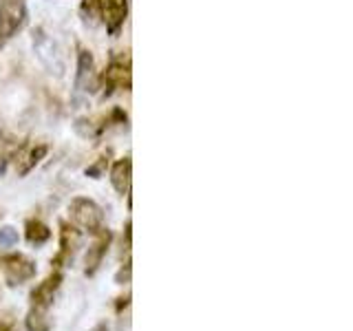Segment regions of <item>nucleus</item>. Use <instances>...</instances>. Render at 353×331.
I'll list each match as a JSON object with an SVG mask.
<instances>
[{
    "instance_id": "f257e3e1",
    "label": "nucleus",
    "mask_w": 353,
    "mask_h": 331,
    "mask_svg": "<svg viewBox=\"0 0 353 331\" xmlns=\"http://www.w3.org/2000/svg\"><path fill=\"white\" fill-rule=\"evenodd\" d=\"M69 214L71 221L82 228L88 234H97L99 230L104 228V214H102V208H99L93 199H86V197H75L71 205H69Z\"/></svg>"
},
{
    "instance_id": "f03ea898",
    "label": "nucleus",
    "mask_w": 353,
    "mask_h": 331,
    "mask_svg": "<svg viewBox=\"0 0 353 331\" xmlns=\"http://www.w3.org/2000/svg\"><path fill=\"white\" fill-rule=\"evenodd\" d=\"M27 22L25 0H0V44L11 40Z\"/></svg>"
},
{
    "instance_id": "7ed1b4c3",
    "label": "nucleus",
    "mask_w": 353,
    "mask_h": 331,
    "mask_svg": "<svg viewBox=\"0 0 353 331\" xmlns=\"http://www.w3.org/2000/svg\"><path fill=\"white\" fill-rule=\"evenodd\" d=\"M97 82H102L104 95H110L115 91H128L130 88V64L124 60H115L106 66L102 77H97Z\"/></svg>"
},
{
    "instance_id": "20e7f679",
    "label": "nucleus",
    "mask_w": 353,
    "mask_h": 331,
    "mask_svg": "<svg viewBox=\"0 0 353 331\" xmlns=\"http://www.w3.org/2000/svg\"><path fill=\"white\" fill-rule=\"evenodd\" d=\"M3 272L7 283L11 287H16L36 276V263L22 257V254H9V257L3 259Z\"/></svg>"
},
{
    "instance_id": "39448f33",
    "label": "nucleus",
    "mask_w": 353,
    "mask_h": 331,
    "mask_svg": "<svg viewBox=\"0 0 353 331\" xmlns=\"http://www.w3.org/2000/svg\"><path fill=\"white\" fill-rule=\"evenodd\" d=\"M60 283H62V272L55 270L51 276H47V279H44L36 290L31 292V307L42 309V312H49V307L53 305L55 292L60 290Z\"/></svg>"
},
{
    "instance_id": "423d86ee",
    "label": "nucleus",
    "mask_w": 353,
    "mask_h": 331,
    "mask_svg": "<svg viewBox=\"0 0 353 331\" xmlns=\"http://www.w3.org/2000/svg\"><path fill=\"white\" fill-rule=\"evenodd\" d=\"M97 73H95V60L91 51L80 49V55H77V75H75V86L77 91L84 93H93L97 88Z\"/></svg>"
},
{
    "instance_id": "0eeeda50",
    "label": "nucleus",
    "mask_w": 353,
    "mask_h": 331,
    "mask_svg": "<svg viewBox=\"0 0 353 331\" xmlns=\"http://www.w3.org/2000/svg\"><path fill=\"white\" fill-rule=\"evenodd\" d=\"M93 237H95V241L91 243V248H88L86 259H84V263H86V268H84L86 276H93V274L99 270V265H102L104 257L108 254L110 239H113V234H110V232H108L106 228H102V230H99L97 234H93Z\"/></svg>"
},
{
    "instance_id": "6e6552de",
    "label": "nucleus",
    "mask_w": 353,
    "mask_h": 331,
    "mask_svg": "<svg viewBox=\"0 0 353 331\" xmlns=\"http://www.w3.org/2000/svg\"><path fill=\"white\" fill-rule=\"evenodd\" d=\"M128 16L126 0H102V20L106 22V29L110 33H117Z\"/></svg>"
},
{
    "instance_id": "1a4fd4ad",
    "label": "nucleus",
    "mask_w": 353,
    "mask_h": 331,
    "mask_svg": "<svg viewBox=\"0 0 353 331\" xmlns=\"http://www.w3.org/2000/svg\"><path fill=\"white\" fill-rule=\"evenodd\" d=\"M130 181H132V161L130 157L117 159L110 168V183L119 192V194H128L130 192Z\"/></svg>"
},
{
    "instance_id": "9d476101",
    "label": "nucleus",
    "mask_w": 353,
    "mask_h": 331,
    "mask_svg": "<svg viewBox=\"0 0 353 331\" xmlns=\"http://www.w3.org/2000/svg\"><path fill=\"white\" fill-rule=\"evenodd\" d=\"M44 154H47V146H44V143H40V146H31V148H22V150H18V154H16V168H18V174H20V177L29 174V172L42 161Z\"/></svg>"
},
{
    "instance_id": "9b49d317",
    "label": "nucleus",
    "mask_w": 353,
    "mask_h": 331,
    "mask_svg": "<svg viewBox=\"0 0 353 331\" xmlns=\"http://www.w3.org/2000/svg\"><path fill=\"white\" fill-rule=\"evenodd\" d=\"M77 243H80V234H77V230L62 223V234H60V254L58 259H55V265H60L62 261H71L73 254H75V248Z\"/></svg>"
},
{
    "instance_id": "f8f14e48",
    "label": "nucleus",
    "mask_w": 353,
    "mask_h": 331,
    "mask_svg": "<svg viewBox=\"0 0 353 331\" xmlns=\"http://www.w3.org/2000/svg\"><path fill=\"white\" fill-rule=\"evenodd\" d=\"M25 234H27V241L33 243V245H42V243H47L51 239V230L49 225H44L40 219H31L27 221Z\"/></svg>"
},
{
    "instance_id": "ddd939ff",
    "label": "nucleus",
    "mask_w": 353,
    "mask_h": 331,
    "mask_svg": "<svg viewBox=\"0 0 353 331\" xmlns=\"http://www.w3.org/2000/svg\"><path fill=\"white\" fill-rule=\"evenodd\" d=\"M80 9L88 27H97L102 22V0H82Z\"/></svg>"
},
{
    "instance_id": "4468645a",
    "label": "nucleus",
    "mask_w": 353,
    "mask_h": 331,
    "mask_svg": "<svg viewBox=\"0 0 353 331\" xmlns=\"http://www.w3.org/2000/svg\"><path fill=\"white\" fill-rule=\"evenodd\" d=\"M27 331H51V320L49 314L42 312V309H33L27 314Z\"/></svg>"
},
{
    "instance_id": "2eb2a0df",
    "label": "nucleus",
    "mask_w": 353,
    "mask_h": 331,
    "mask_svg": "<svg viewBox=\"0 0 353 331\" xmlns=\"http://www.w3.org/2000/svg\"><path fill=\"white\" fill-rule=\"evenodd\" d=\"M18 243V230L11 228V225H5L0 228V248H14Z\"/></svg>"
},
{
    "instance_id": "dca6fc26",
    "label": "nucleus",
    "mask_w": 353,
    "mask_h": 331,
    "mask_svg": "<svg viewBox=\"0 0 353 331\" xmlns=\"http://www.w3.org/2000/svg\"><path fill=\"white\" fill-rule=\"evenodd\" d=\"M130 272H132V263H130V259H128L124 268H121V270L117 272V276H115V283H117V285L130 283Z\"/></svg>"
},
{
    "instance_id": "f3484780",
    "label": "nucleus",
    "mask_w": 353,
    "mask_h": 331,
    "mask_svg": "<svg viewBox=\"0 0 353 331\" xmlns=\"http://www.w3.org/2000/svg\"><path fill=\"white\" fill-rule=\"evenodd\" d=\"M106 166H108V159H106V157H102V159H99L95 166H91V168H86V174H88V177H95V179H97V177L102 174V170L106 168Z\"/></svg>"
},
{
    "instance_id": "a211bd4d",
    "label": "nucleus",
    "mask_w": 353,
    "mask_h": 331,
    "mask_svg": "<svg viewBox=\"0 0 353 331\" xmlns=\"http://www.w3.org/2000/svg\"><path fill=\"white\" fill-rule=\"evenodd\" d=\"M0 331H14V329H11L7 323H3V320H0Z\"/></svg>"
}]
</instances>
